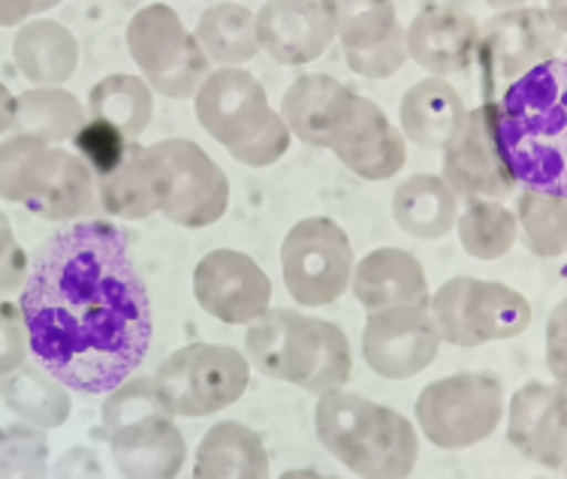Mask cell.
Segmentation results:
<instances>
[{"label": "cell", "instance_id": "603a6c76", "mask_svg": "<svg viewBox=\"0 0 567 479\" xmlns=\"http://www.w3.org/2000/svg\"><path fill=\"white\" fill-rule=\"evenodd\" d=\"M350 97L353 91L341 85L339 79L308 73L284 91L281 118L287 121V127L299 142H306L311 148H327Z\"/></svg>", "mask_w": 567, "mask_h": 479}, {"label": "cell", "instance_id": "b9f144b4", "mask_svg": "<svg viewBox=\"0 0 567 479\" xmlns=\"http://www.w3.org/2000/svg\"><path fill=\"white\" fill-rule=\"evenodd\" d=\"M37 15V0H0V28H16Z\"/></svg>", "mask_w": 567, "mask_h": 479}, {"label": "cell", "instance_id": "1f68e13d", "mask_svg": "<svg viewBox=\"0 0 567 479\" xmlns=\"http://www.w3.org/2000/svg\"><path fill=\"white\" fill-rule=\"evenodd\" d=\"M97 199L103 211L112 218H152L157 211V187H154V173L145 145H136V152L115 173L97 178Z\"/></svg>", "mask_w": 567, "mask_h": 479}, {"label": "cell", "instance_id": "4fadbf2b", "mask_svg": "<svg viewBox=\"0 0 567 479\" xmlns=\"http://www.w3.org/2000/svg\"><path fill=\"white\" fill-rule=\"evenodd\" d=\"M444 181L456 190V197H465L468 202H502L513 194L516 178L504 157L495 100L465 112L453 139L444 145Z\"/></svg>", "mask_w": 567, "mask_h": 479}, {"label": "cell", "instance_id": "f35d334b", "mask_svg": "<svg viewBox=\"0 0 567 479\" xmlns=\"http://www.w3.org/2000/svg\"><path fill=\"white\" fill-rule=\"evenodd\" d=\"M28 353H31V341H28L22 305L0 299V374H10L24 365Z\"/></svg>", "mask_w": 567, "mask_h": 479}, {"label": "cell", "instance_id": "7c38bea8", "mask_svg": "<svg viewBox=\"0 0 567 479\" xmlns=\"http://www.w3.org/2000/svg\"><path fill=\"white\" fill-rule=\"evenodd\" d=\"M353 244L332 218L299 220L281 244V274L296 305L327 308L353 281Z\"/></svg>", "mask_w": 567, "mask_h": 479}, {"label": "cell", "instance_id": "8d00e7d4", "mask_svg": "<svg viewBox=\"0 0 567 479\" xmlns=\"http://www.w3.org/2000/svg\"><path fill=\"white\" fill-rule=\"evenodd\" d=\"M140 142L131 139L127 133L118 131L115 124L103 118H87L82 124V131L73 136V148L87 164V169L94 173V178L115 173L133 152Z\"/></svg>", "mask_w": 567, "mask_h": 479}, {"label": "cell", "instance_id": "f546056e", "mask_svg": "<svg viewBox=\"0 0 567 479\" xmlns=\"http://www.w3.org/2000/svg\"><path fill=\"white\" fill-rule=\"evenodd\" d=\"M87 121L85 106L64 87H31L19 94L12 131L43 142H73Z\"/></svg>", "mask_w": 567, "mask_h": 479}, {"label": "cell", "instance_id": "8fae6325", "mask_svg": "<svg viewBox=\"0 0 567 479\" xmlns=\"http://www.w3.org/2000/svg\"><path fill=\"white\" fill-rule=\"evenodd\" d=\"M441 335L453 347H481L523 335L532 326V305L523 293L498 281L450 278L432 295Z\"/></svg>", "mask_w": 567, "mask_h": 479}, {"label": "cell", "instance_id": "f1b7e54d", "mask_svg": "<svg viewBox=\"0 0 567 479\" xmlns=\"http://www.w3.org/2000/svg\"><path fill=\"white\" fill-rule=\"evenodd\" d=\"M197 40L208 61L218 66L248 64L260 52L257 12L241 3H215L199 15Z\"/></svg>", "mask_w": 567, "mask_h": 479}, {"label": "cell", "instance_id": "2e32d148", "mask_svg": "<svg viewBox=\"0 0 567 479\" xmlns=\"http://www.w3.org/2000/svg\"><path fill=\"white\" fill-rule=\"evenodd\" d=\"M194 299L227 326H251L272 305V281L248 253L218 248L194 269Z\"/></svg>", "mask_w": 567, "mask_h": 479}, {"label": "cell", "instance_id": "d4e9b609", "mask_svg": "<svg viewBox=\"0 0 567 479\" xmlns=\"http://www.w3.org/2000/svg\"><path fill=\"white\" fill-rule=\"evenodd\" d=\"M465 118V103L450 82L429 76L404 91L399 124L404 139L416 142L420 148H441L453 139L458 124Z\"/></svg>", "mask_w": 567, "mask_h": 479}, {"label": "cell", "instance_id": "7402d4cb", "mask_svg": "<svg viewBox=\"0 0 567 479\" xmlns=\"http://www.w3.org/2000/svg\"><path fill=\"white\" fill-rule=\"evenodd\" d=\"M97 197L94 173L73 152L49 148L40 173L33 178V187L24 208L40 220H76L91 211Z\"/></svg>", "mask_w": 567, "mask_h": 479}, {"label": "cell", "instance_id": "9a60e30c", "mask_svg": "<svg viewBox=\"0 0 567 479\" xmlns=\"http://www.w3.org/2000/svg\"><path fill=\"white\" fill-rule=\"evenodd\" d=\"M441 326L425 305L371 311L362 326V360L383 381H411L435 362Z\"/></svg>", "mask_w": 567, "mask_h": 479}, {"label": "cell", "instance_id": "4dcf8cb0", "mask_svg": "<svg viewBox=\"0 0 567 479\" xmlns=\"http://www.w3.org/2000/svg\"><path fill=\"white\" fill-rule=\"evenodd\" d=\"M87 115L110 121L131 139H140L154 118L152 85L131 73H112L100 79L87 94Z\"/></svg>", "mask_w": 567, "mask_h": 479}, {"label": "cell", "instance_id": "44dd1931", "mask_svg": "<svg viewBox=\"0 0 567 479\" xmlns=\"http://www.w3.org/2000/svg\"><path fill=\"white\" fill-rule=\"evenodd\" d=\"M353 295L365 311L395 305H429V281L420 260L402 248H378L353 269Z\"/></svg>", "mask_w": 567, "mask_h": 479}, {"label": "cell", "instance_id": "d6a6232c", "mask_svg": "<svg viewBox=\"0 0 567 479\" xmlns=\"http://www.w3.org/2000/svg\"><path fill=\"white\" fill-rule=\"evenodd\" d=\"M344 58L390 43L404 31L395 0H329Z\"/></svg>", "mask_w": 567, "mask_h": 479}, {"label": "cell", "instance_id": "277c9868", "mask_svg": "<svg viewBox=\"0 0 567 479\" xmlns=\"http://www.w3.org/2000/svg\"><path fill=\"white\" fill-rule=\"evenodd\" d=\"M315 431L320 444L357 477H411L420 458V437L408 416L341 389L320 395Z\"/></svg>", "mask_w": 567, "mask_h": 479}, {"label": "cell", "instance_id": "ab89813d", "mask_svg": "<svg viewBox=\"0 0 567 479\" xmlns=\"http://www.w3.org/2000/svg\"><path fill=\"white\" fill-rule=\"evenodd\" d=\"M546 368L553 381L567 386V299L546 320Z\"/></svg>", "mask_w": 567, "mask_h": 479}, {"label": "cell", "instance_id": "ee69618b", "mask_svg": "<svg viewBox=\"0 0 567 479\" xmlns=\"http://www.w3.org/2000/svg\"><path fill=\"white\" fill-rule=\"evenodd\" d=\"M22 251V244H19V239H16V232H12V223L10 218L0 211V262L10 260L12 253Z\"/></svg>", "mask_w": 567, "mask_h": 479}, {"label": "cell", "instance_id": "ba28073f", "mask_svg": "<svg viewBox=\"0 0 567 479\" xmlns=\"http://www.w3.org/2000/svg\"><path fill=\"white\" fill-rule=\"evenodd\" d=\"M504 416V386L486 371H462L429 383L416 398L420 435L437 449L483 444Z\"/></svg>", "mask_w": 567, "mask_h": 479}, {"label": "cell", "instance_id": "5bb4252c", "mask_svg": "<svg viewBox=\"0 0 567 479\" xmlns=\"http://www.w3.org/2000/svg\"><path fill=\"white\" fill-rule=\"evenodd\" d=\"M565 33L558 31L553 15L546 7H516V10H502L492 15L481 28V55L486 87L525 76L528 70L553 61L561 52Z\"/></svg>", "mask_w": 567, "mask_h": 479}, {"label": "cell", "instance_id": "30bf717a", "mask_svg": "<svg viewBox=\"0 0 567 479\" xmlns=\"http://www.w3.org/2000/svg\"><path fill=\"white\" fill-rule=\"evenodd\" d=\"M127 49L142 79L164 97H194L208 76V55L178 12L166 3L142 7L127 24Z\"/></svg>", "mask_w": 567, "mask_h": 479}, {"label": "cell", "instance_id": "5b68a950", "mask_svg": "<svg viewBox=\"0 0 567 479\" xmlns=\"http://www.w3.org/2000/svg\"><path fill=\"white\" fill-rule=\"evenodd\" d=\"M194 115L203 131L220 142L233 160L272 166L290 152L293 133L257 79L241 66H218L194 94Z\"/></svg>", "mask_w": 567, "mask_h": 479}, {"label": "cell", "instance_id": "7bdbcfd3", "mask_svg": "<svg viewBox=\"0 0 567 479\" xmlns=\"http://www.w3.org/2000/svg\"><path fill=\"white\" fill-rule=\"evenodd\" d=\"M16 103L19 97H12L10 87L0 82V136L12 131V124H16Z\"/></svg>", "mask_w": 567, "mask_h": 479}, {"label": "cell", "instance_id": "d6986e66", "mask_svg": "<svg viewBox=\"0 0 567 479\" xmlns=\"http://www.w3.org/2000/svg\"><path fill=\"white\" fill-rule=\"evenodd\" d=\"M260 52L284 66L311 64L329 52L336 15L329 0H266L257 12Z\"/></svg>", "mask_w": 567, "mask_h": 479}, {"label": "cell", "instance_id": "bcb514c9", "mask_svg": "<svg viewBox=\"0 0 567 479\" xmlns=\"http://www.w3.org/2000/svg\"><path fill=\"white\" fill-rule=\"evenodd\" d=\"M486 3L502 12V10H516V7H525L528 0H486Z\"/></svg>", "mask_w": 567, "mask_h": 479}, {"label": "cell", "instance_id": "74e56055", "mask_svg": "<svg viewBox=\"0 0 567 479\" xmlns=\"http://www.w3.org/2000/svg\"><path fill=\"white\" fill-rule=\"evenodd\" d=\"M43 431L24 419L0 428V477H45L49 440Z\"/></svg>", "mask_w": 567, "mask_h": 479}, {"label": "cell", "instance_id": "cb8c5ba5", "mask_svg": "<svg viewBox=\"0 0 567 479\" xmlns=\"http://www.w3.org/2000/svg\"><path fill=\"white\" fill-rule=\"evenodd\" d=\"M12 61L31 85L61 87L79 66V40L52 19H28L12 40Z\"/></svg>", "mask_w": 567, "mask_h": 479}, {"label": "cell", "instance_id": "7a4b0ae2", "mask_svg": "<svg viewBox=\"0 0 567 479\" xmlns=\"http://www.w3.org/2000/svg\"><path fill=\"white\" fill-rule=\"evenodd\" d=\"M498 131L516 185L567 197V58H553L504 87Z\"/></svg>", "mask_w": 567, "mask_h": 479}, {"label": "cell", "instance_id": "4316f807", "mask_svg": "<svg viewBox=\"0 0 567 479\" xmlns=\"http://www.w3.org/2000/svg\"><path fill=\"white\" fill-rule=\"evenodd\" d=\"M393 218L414 239H444L458 220L456 190L444 175H411L395 187Z\"/></svg>", "mask_w": 567, "mask_h": 479}, {"label": "cell", "instance_id": "f6af8a7d", "mask_svg": "<svg viewBox=\"0 0 567 479\" xmlns=\"http://www.w3.org/2000/svg\"><path fill=\"white\" fill-rule=\"evenodd\" d=\"M546 12L553 15L558 31L567 33V0H546Z\"/></svg>", "mask_w": 567, "mask_h": 479}, {"label": "cell", "instance_id": "ac0fdd59", "mask_svg": "<svg viewBox=\"0 0 567 479\" xmlns=\"http://www.w3.org/2000/svg\"><path fill=\"white\" fill-rule=\"evenodd\" d=\"M507 440L525 461L567 473V386L528 381L513 393Z\"/></svg>", "mask_w": 567, "mask_h": 479}, {"label": "cell", "instance_id": "83f0119b", "mask_svg": "<svg viewBox=\"0 0 567 479\" xmlns=\"http://www.w3.org/2000/svg\"><path fill=\"white\" fill-rule=\"evenodd\" d=\"M0 398L19 419L40 428H61L73 410L64 383L52 377L40 362H24L10 374H0Z\"/></svg>", "mask_w": 567, "mask_h": 479}, {"label": "cell", "instance_id": "484cf974", "mask_svg": "<svg viewBox=\"0 0 567 479\" xmlns=\"http://www.w3.org/2000/svg\"><path fill=\"white\" fill-rule=\"evenodd\" d=\"M197 479H262L269 477V452L262 437L241 423L208 428L194 461Z\"/></svg>", "mask_w": 567, "mask_h": 479}, {"label": "cell", "instance_id": "ffe728a7", "mask_svg": "<svg viewBox=\"0 0 567 479\" xmlns=\"http://www.w3.org/2000/svg\"><path fill=\"white\" fill-rule=\"evenodd\" d=\"M404 37L408 55L414 58L416 66H423L429 76L444 79L468 70L481 45V24L465 10L429 3L404 28Z\"/></svg>", "mask_w": 567, "mask_h": 479}, {"label": "cell", "instance_id": "836d02e7", "mask_svg": "<svg viewBox=\"0 0 567 479\" xmlns=\"http://www.w3.org/2000/svg\"><path fill=\"white\" fill-rule=\"evenodd\" d=\"M458 241L474 260H502L519 239V218L498 199L471 202L465 215L456 220Z\"/></svg>", "mask_w": 567, "mask_h": 479}, {"label": "cell", "instance_id": "e0dca14e", "mask_svg": "<svg viewBox=\"0 0 567 479\" xmlns=\"http://www.w3.org/2000/svg\"><path fill=\"white\" fill-rule=\"evenodd\" d=\"M329 152L348 166L350 173L360 175L365 181H386L395 173H402L404 157V133L393 121L383 115V110L369 97L353 94L348 110L329 136Z\"/></svg>", "mask_w": 567, "mask_h": 479}, {"label": "cell", "instance_id": "52a82bcc", "mask_svg": "<svg viewBox=\"0 0 567 479\" xmlns=\"http://www.w3.org/2000/svg\"><path fill=\"white\" fill-rule=\"evenodd\" d=\"M251 360L227 344H187L169 353L154 371V389L173 416L220 414L236 404L251 383Z\"/></svg>", "mask_w": 567, "mask_h": 479}, {"label": "cell", "instance_id": "9c48e42d", "mask_svg": "<svg viewBox=\"0 0 567 479\" xmlns=\"http://www.w3.org/2000/svg\"><path fill=\"white\" fill-rule=\"evenodd\" d=\"M157 187V211L175 227H212L229 206V178L197 142L164 139L145 148Z\"/></svg>", "mask_w": 567, "mask_h": 479}, {"label": "cell", "instance_id": "6da1fadb", "mask_svg": "<svg viewBox=\"0 0 567 479\" xmlns=\"http://www.w3.org/2000/svg\"><path fill=\"white\" fill-rule=\"evenodd\" d=\"M19 305L33 360L82 395L118 389L152 347L148 290L110 220L70 223L45 241Z\"/></svg>", "mask_w": 567, "mask_h": 479}, {"label": "cell", "instance_id": "e575fe53", "mask_svg": "<svg viewBox=\"0 0 567 479\" xmlns=\"http://www.w3.org/2000/svg\"><path fill=\"white\" fill-rule=\"evenodd\" d=\"M516 218L525 248L540 260H558L567 253V197L540 190H523L516 199Z\"/></svg>", "mask_w": 567, "mask_h": 479}, {"label": "cell", "instance_id": "d590c367", "mask_svg": "<svg viewBox=\"0 0 567 479\" xmlns=\"http://www.w3.org/2000/svg\"><path fill=\"white\" fill-rule=\"evenodd\" d=\"M49 148H52L49 142L24 133L0 142V199L24 206Z\"/></svg>", "mask_w": 567, "mask_h": 479}, {"label": "cell", "instance_id": "60d3db41", "mask_svg": "<svg viewBox=\"0 0 567 479\" xmlns=\"http://www.w3.org/2000/svg\"><path fill=\"white\" fill-rule=\"evenodd\" d=\"M28 272H31V262H28L24 248L19 253H12L10 260L0 262V299H10L12 293H22Z\"/></svg>", "mask_w": 567, "mask_h": 479}, {"label": "cell", "instance_id": "7dc6e473", "mask_svg": "<svg viewBox=\"0 0 567 479\" xmlns=\"http://www.w3.org/2000/svg\"><path fill=\"white\" fill-rule=\"evenodd\" d=\"M61 0H37V12H45L52 10V7H58Z\"/></svg>", "mask_w": 567, "mask_h": 479}, {"label": "cell", "instance_id": "8992f818", "mask_svg": "<svg viewBox=\"0 0 567 479\" xmlns=\"http://www.w3.org/2000/svg\"><path fill=\"white\" fill-rule=\"evenodd\" d=\"M103 428L121 477L173 479L185 468V437L161 402L152 377L124 381L106 395Z\"/></svg>", "mask_w": 567, "mask_h": 479}, {"label": "cell", "instance_id": "3957f363", "mask_svg": "<svg viewBox=\"0 0 567 479\" xmlns=\"http://www.w3.org/2000/svg\"><path fill=\"white\" fill-rule=\"evenodd\" d=\"M245 356L262 377L293 383L315 395L341 389L353 374L348 335L329 320L290 308H272L254 320L245 335Z\"/></svg>", "mask_w": 567, "mask_h": 479}]
</instances>
